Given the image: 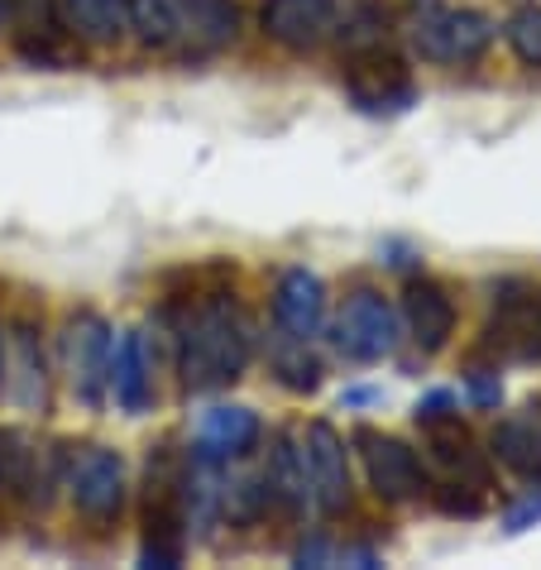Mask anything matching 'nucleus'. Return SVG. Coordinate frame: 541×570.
<instances>
[{"label":"nucleus","mask_w":541,"mask_h":570,"mask_svg":"<svg viewBox=\"0 0 541 570\" xmlns=\"http://www.w3.org/2000/svg\"><path fill=\"white\" fill-rule=\"evenodd\" d=\"M158 331L173 351L183 393L193 399H216V393L235 389L259 360V322L245 297L220 283L164 297Z\"/></svg>","instance_id":"nucleus-1"},{"label":"nucleus","mask_w":541,"mask_h":570,"mask_svg":"<svg viewBox=\"0 0 541 570\" xmlns=\"http://www.w3.org/2000/svg\"><path fill=\"white\" fill-rule=\"evenodd\" d=\"M130 39L149 58L212 62L245 39L240 0H130Z\"/></svg>","instance_id":"nucleus-2"},{"label":"nucleus","mask_w":541,"mask_h":570,"mask_svg":"<svg viewBox=\"0 0 541 570\" xmlns=\"http://www.w3.org/2000/svg\"><path fill=\"white\" fill-rule=\"evenodd\" d=\"M417 432H422V465H426V480H432L426 503L441 518H455V522L484 518L493 499V455L470 432V422L460 413H445V417L417 422Z\"/></svg>","instance_id":"nucleus-3"},{"label":"nucleus","mask_w":541,"mask_h":570,"mask_svg":"<svg viewBox=\"0 0 541 570\" xmlns=\"http://www.w3.org/2000/svg\"><path fill=\"white\" fill-rule=\"evenodd\" d=\"M397 39L412 62L426 68H480L499 43V20L470 0H403L397 6Z\"/></svg>","instance_id":"nucleus-4"},{"label":"nucleus","mask_w":541,"mask_h":570,"mask_svg":"<svg viewBox=\"0 0 541 570\" xmlns=\"http://www.w3.org/2000/svg\"><path fill=\"white\" fill-rule=\"evenodd\" d=\"M187 532V451L149 446L145 484H139V566L173 570L183 566Z\"/></svg>","instance_id":"nucleus-5"},{"label":"nucleus","mask_w":541,"mask_h":570,"mask_svg":"<svg viewBox=\"0 0 541 570\" xmlns=\"http://www.w3.org/2000/svg\"><path fill=\"white\" fill-rule=\"evenodd\" d=\"M474 355L493 364V370H532V364H541V283L537 278L513 274L493 283Z\"/></svg>","instance_id":"nucleus-6"},{"label":"nucleus","mask_w":541,"mask_h":570,"mask_svg":"<svg viewBox=\"0 0 541 570\" xmlns=\"http://www.w3.org/2000/svg\"><path fill=\"white\" fill-rule=\"evenodd\" d=\"M110 351H116V326H110L106 312L77 307L62 316L53 364L62 374L68 399L82 407V413H101L110 403Z\"/></svg>","instance_id":"nucleus-7"},{"label":"nucleus","mask_w":541,"mask_h":570,"mask_svg":"<svg viewBox=\"0 0 541 570\" xmlns=\"http://www.w3.org/2000/svg\"><path fill=\"white\" fill-rule=\"evenodd\" d=\"M326 341L336 360L345 364H384L397 360L403 351V312H397V297H388L384 288H350L341 297V307L331 312L326 322Z\"/></svg>","instance_id":"nucleus-8"},{"label":"nucleus","mask_w":541,"mask_h":570,"mask_svg":"<svg viewBox=\"0 0 541 570\" xmlns=\"http://www.w3.org/2000/svg\"><path fill=\"white\" fill-rule=\"evenodd\" d=\"M341 91L350 110L370 120H397L407 110L422 106V82L412 72V62L384 43V49H364L341 58Z\"/></svg>","instance_id":"nucleus-9"},{"label":"nucleus","mask_w":541,"mask_h":570,"mask_svg":"<svg viewBox=\"0 0 541 570\" xmlns=\"http://www.w3.org/2000/svg\"><path fill=\"white\" fill-rule=\"evenodd\" d=\"M350 451L360 461V474L370 484V494L388 509H417L426 503V465H422V451L412 441L393 436V432H378V426H355L350 432Z\"/></svg>","instance_id":"nucleus-10"},{"label":"nucleus","mask_w":541,"mask_h":570,"mask_svg":"<svg viewBox=\"0 0 541 570\" xmlns=\"http://www.w3.org/2000/svg\"><path fill=\"white\" fill-rule=\"evenodd\" d=\"M72 499V513L87 528H116L130 509V465L116 446H87L68 461V480H62Z\"/></svg>","instance_id":"nucleus-11"},{"label":"nucleus","mask_w":541,"mask_h":570,"mask_svg":"<svg viewBox=\"0 0 541 570\" xmlns=\"http://www.w3.org/2000/svg\"><path fill=\"white\" fill-rule=\"evenodd\" d=\"M53 384L58 364L49 355V341H43V326L29 312L6 322V403L20 407L24 417H49Z\"/></svg>","instance_id":"nucleus-12"},{"label":"nucleus","mask_w":541,"mask_h":570,"mask_svg":"<svg viewBox=\"0 0 541 570\" xmlns=\"http://www.w3.org/2000/svg\"><path fill=\"white\" fill-rule=\"evenodd\" d=\"M0 29H6L14 58L39 72H72L77 62H82L77 39L62 29L58 0H6Z\"/></svg>","instance_id":"nucleus-13"},{"label":"nucleus","mask_w":541,"mask_h":570,"mask_svg":"<svg viewBox=\"0 0 541 570\" xmlns=\"http://www.w3.org/2000/svg\"><path fill=\"white\" fill-rule=\"evenodd\" d=\"M302 455H307V474H312V499L322 518H345L355 509V451L336 422L316 417L302 432Z\"/></svg>","instance_id":"nucleus-14"},{"label":"nucleus","mask_w":541,"mask_h":570,"mask_svg":"<svg viewBox=\"0 0 541 570\" xmlns=\"http://www.w3.org/2000/svg\"><path fill=\"white\" fill-rule=\"evenodd\" d=\"M341 0H259V35L278 53L316 58L336 43Z\"/></svg>","instance_id":"nucleus-15"},{"label":"nucleus","mask_w":541,"mask_h":570,"mask_svg":"<svg viewBox=\"0 0 541 570\" xmlns=\"http://www.w3.org/2000/svg\"><path fill=\"white\" fill-rule=\"evenodd\" d=\"M397 312H403V341H412V351L422 360H436L445 345L455 341V326H460V307H455V293L445 288L441 278L412 268L403 278V293H397Z\"/></svg>","instance_id":"nucleus-16"},{"label":"nucleus","mask_w":541,"mask_h":570,"mask_svg":"<svg viewBox=\"0 0 541 570\" xmlns=\"http://www.w3.org/2000/svg\"><path fill=\"white\" fill-rule=\"evenodd\" d=\"M268 322H274V336H293V341H322L326 322H331V288L326 278L307 264H288L274 278V293H268Z\"/></svg>","instance_id":"nucleus-17"},{"label":"nucleus","mask_w":541,"mask_h":570,"mask_svg":"<svg viewBox=\"0 0 541 570\" xmlns=\"http://www.w3.org/2000/svg\"><path fill=\"white\" fill-rule=\"evenodd\" d=\"M259 436H264V422L249 403H212L193 426V446H187V455L206 470H230V465L249 461L254 446H259Z\"/></svg>","instance_id":"nucleus-18"},{"label":"nucleus","mask_w":541,"mask_h":570,"mask_svg":"<svg viewBox=\"0 0 541 570\" xmlns=\"http://www.w3.org/2000/svg\"><path fill=\"white\" fill-rule=\"evenodd\" d=\"M110 403H116L125 417H145L158 403L154 351H149V336L139 326L116 331V351H110Z\"/></svg>","instance_id":"nucleus-19"},{"label":"nucleus","mask_w":541,"mask_h":570,"mask_svg":"<svg viewBox=\"0 0 541 570\" xmlns=\"http://www.w3.org/2000/svg\"><path fill=\"white\" fill-rule=\"evenodd\" d=\"M259 470H264V484H268V499H274V513H278V518L302 522L307 513H316L312 474H307V455H302V436L278 432Z\"/></svg>","instance_id":"nucleus-20"},{"label":"nucleus","mask_w":541,"mask_h":570,"mask_svg":"<svg viewBox=\"0 0 541 570\" xmlns=\"http://www.w3.org/2000/svg\"><path fill=\"white\" fill-rule=\"evenodd\" d=\"M58 14L82 53H106L130 43V0H58Z\"/></svg>","instance_id":"nucleus-21"},{"label":"nucleus","mask_w":541,"mask_h":570,"mask_svg":"<svg viewBox=\"0 0 541 570\" xmlns=\"http://www.w3.org/2000/svg\"><path fill=\"white\" fill-rule=\"evenodd\" d=\"M484 446L493 455V465H503L508 474H518V480H541V403L499 417Z\"/></svg>","instance_id":"nucleus-22"},{"label":"nucleus","mask_w":541,"mask_h":570,"mask_svg":"<svg viewBox=\"0 0 541 570\" xmlns=\"http://www.w3.org/2000/svg\"><path fill=\"white\" fill-rule=\"evenodd\" d=\"M397 35V10L388 0H341V24H336V49L345 53H364V49H384Z\"/></svg>","instance_id":"nucleus-23"},{"label":"nucleus","mask_w":541,"mask_h":570,"mask_svg":"<svg viewBox=\"0 0 541 570\" xmlns=\"http://www.w3.org/2000/svg\"><path fill=\"white\" fill-rule=\"evenodd\" d=\"M268 374L283 393L293 399H312L326 384V360L312 351V341H293V336H268Z\"/></svg>","instance_id":"nucleus-24"},{"label":"nucleus","mask_w":541,"mask_h":570,"mask_svg":"<svg viewBox=\"0 0 541 570\" xmlns=\"http://www.w3.org/2000/svg\"><path fill=\"white\" fill-rule=\"evenodd\" d=\"M43 451L20 426H0V499H35Z\"/></svg>","instance_id":"nucleus-25"},{"label":"nucleus","mask_w":541,"mask_h":570,"mask_svg":"<svg viewBox=\"0 0 541 570\" xmlns=\"http://www.w3.org/2000/svg\"><path fill=\"white\" fill-rule=\"evenodd\" d=\"M499 39L508 43V53H513L522 68L541 72V6H537V0H528V6H513L503 14Z\"/></svg>","instance_id":"nucleus-26"},{"label":"nucleus","mask_w":541,"mask_h":570,"mask_svg":"<svg viewBox=\"0 0 541 570\" xmlns=\"http://www.w3.org/2000/svg\"><path fill=\"white\" fill-rule=\"evenodd\" d=\"M465 403L474 413H493V407H503V379L493 364H474L465 374Z\"/></svg>","instance_id":"nucleus-27"},{"label":"nucleus","mask_w":541,"mask_h":570,"mask_svg":"<svg viewBox=\"0 0 541 570\" xmlns=\"http://www.w3.org/2000/svg\"><path fill=\"white\" fill-rule=\"evenodd\" d=\"M528 522H541V480H532L528 494L503 509V532H522Z\"/></svg>","instance_id":"nucleus-28"},{"label":"nucleus","mask_w":541,"mask_h":570,"mask_svg":"<svg viewBox=\"0 0 541 570\" xmlns=\"http://www.w3.org/2000/svg\"><path fill=\"white\" fill-rule=\"evenodd\" d=\"M445 413H460V393H455V389H426L422 399L412 403V422L445 417Z\"/></svg>","instance_id":"nucleus-29"},{"label":"nucleus","mask_w":541,"mask_h":570,"mask_svg":"<svg viewBox=\"0 0 541 570\" xmlns=\"http://www.w3.org/2000/svg\"><path fill=\"white\" fill-rule=\"evenodd\" d=\"M374 403H384V389L360 384V389H345L341 393V407H350V413H364V407H374Z\"/></svg>","instance_id":"nucleus-30"},{"label":"nucleus","mask_w":541,"mask_h":570,"mask_svg":"<svg viewBox=\"0 0 541 570\" xmlns=\"http://www.w3.org/2000/svg\"><path fill=\"white\" fill-rule=\"evenodd\" d=\"M0 399H6V316H0Z\"/></svg>","instance_id":"nucleus-31"},{"label":"nucleus","mask_w":541,"mask_h":570,"mask_svg":"<svg viewBox=\"0 0 541 570\" xmlns=\"http://www.w3.org/2000/svg\"><path fill=\"white\" fill-rule=\"evenodd\" d=\"M0 20H6V0H0Z\"/></svg>","instance_id":"nucleus-32"}]
</instances>
